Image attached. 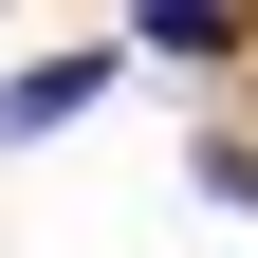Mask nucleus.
Listing matches in <instances>:
<instances>
[{
	"mask_svg": "<svg viewBox=\"0 0 258 258\" xmlns=\"http://www.w3.org/2000/svg\"><path fill=\"white\" fill-rule=\"evenodd\" d=\"M92 74H111V55H37V74L0 92V148H37V129H74V111H92Z\"/></svg>",
	"mask_w": 258,
	"mask_h": 258,
	"instance_id": "obj_1",
	"label": "nucleus"
}]
</instances>
